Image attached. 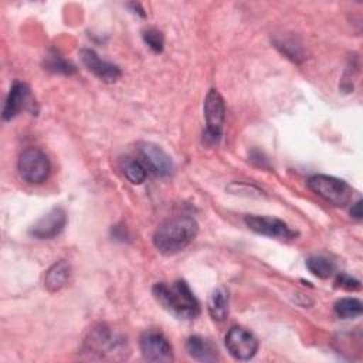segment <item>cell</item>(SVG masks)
Masks as SVG:
<instances>
[{
  "label": "cell",
  "mask_w": 363,
  "mask_h": 363,
  "mask_svg": "<svg viewBox=\"0 0 363 363\" xmlns=\"http://www.w3.org/2000/svg\"><path fill=\"white\" fill-rule=\"evenodd\" d=\"M79 57L85 68L104 82H115L121 77L119 67L102 60L94 50H81Z\"/></svg>",
  "instance_id": "cell-12"
},
{
  "label": "cell",
  "mask_w": 363,
  "mask_h": 363,
  "mask_svg": "<svg viewBox=\"0 0 363 363\" xmlns=\"http://www.w3.org/2000/svg\"><path fill=\"white\" fill-rule=\"evenodd\" d=\"M199 224L190 216H174L160 223L153 234V245L164 255L184 250L197 235Z\"/></svg>",
  "instance_id": "cell-1"
},
{
  "label": "cell",
  "mask_w": 363,
  "mask_h": 363,
  "mask_svg": "<svg viewBox=\"0 0 363 363\" xmlns=\"http://www.w3.org/2000/svg\"><path fill=\"white\" fill-rule=\"evenodd\" d=\"M143 40L152 51L160 52L163 50V35L160 31H157L155 28H149V30L143 31Z\"/></svg>",
  "instance_id": "cell-21"
},
{
  "label": "cell",
  "mask_w": 363,
  "mask_h": 363,
  "mask_svg": "<svg viewBox=\"0 0 363 363\" xmlns=\"http://www.w3.org/2000/svg\"><path fill=\"white\" fill-rule=\"evenodd\" d=\"M122 170L132 184H140L146 179V167L142 164L140 160L126 157L125 160H122Z\"/></svg>",
  "instance_id": "cell-19"
},
{
  "label": "cell",
  "mask_w": 363,
  "mask_h": 363,
  "mask_svg": "<svg viewBox=\"0 0 363 363\" xmlns=\"http://www.w3.org/2000/svg\"><path fill=\"white\" fill-rule=\"evenodd\" d=\"M308 187L333 206L343 207L352 201L353 190L345 182L328 174H313L308 179Z\"/></svg>",
  "instance_id": "cell-4"
},
{
  "label": "cell",
  "mask_w": 363,
  "mask_h": 363,
  "mask_svg": "<svg viewBox=\"0 0 363 363\" xmlns=\"http://www.w3.org/2000/svg\"><path fill=\"white\" fill-rule=\"evenodd\" d=\"M71 278V267L67 261L61 259L51 265L44 277V286L50 292H57L64 288Z\"/></svg>",
  "instance_id": "cell-14"
},
{
  "label": "cell",
  "mask_w": 363,
  "mask_h": 363,
  "mask_svg": "<svg viewBox=\"0 0 363 363\" xmlns=\"http://www.w3.org/2000/svg\"><path fill=\"white\" fill-rule=\"evenodd\" d=\"M125 340L112 332L105 325H98L89 329L84 340V353L89 359H115L116 354L122 353Z\"/></svg>",
  "instance_id": "cell-3"
},
{
  "label": "cell",
  "mask_w": 363,
  "mask_h": 363,
  "mask_svg": "<svg viewBox=\"0 0 363 363\" xmlns=\"http://www.w3.org/2000/svg\"><path fill=\"white\" fill-rule=\"evenodd\" d=\"M28 95H30V89H28V86L26 84L14 82L13 86L10 88L9 96H7L6 104H4L3 119L9 121V119L14 118L23 109Z\"/></svg>",
  "instance_id": "cell-13"
},
{
  "label": "cell",
  "mask_w": 363,
  "mask_h": 363,
  "mask_svg": "<svg viewBox=\"0 0 363 363\" xmlns=\"http://www.w3.org/2000/svg\"><path fill=\"white\" fill-rule=\"evenodd\" d=\"M152 294L167 312L179 319H194L200 313V305L184 281L157 282Z\"/></svg>",
  "instance_id": "cell-2"
},
{
  "label": "cell",
  "mask_w": 363,
  "mask_h": 363,
  "mask_svg": "<svg viewBox=\"0 0 363 363\" xmlns=\"http://www.w3.org/2000/svg\"><path fill=\"white\" fill-rule=\"evenodd\" d=\"M67 223V214L61 207H54L40 217L30 228V235L38 240H48L58 235Z\"/></svg>",
  "instance_id": "cell-11"
},
{
  "label": "cell",
  "mask_w": 363,
  "mask_h": 363,
  "mask_svg": "<svg viewBox=\"0 0 363 363\" xmlns=\"http://www.w3.org/2000/svg\"><path fill=\"white\" fill-rule=\"evenodd\" d=\"M244 221L250 230L267 237L279 238V240H291L296 237V233L291 230V227L286 223L275 217L247 216Z\"/></svg>",
  "instance_id": "cell-10"
},
{
  "label": "cell",
  "mask_w": 363,
  "mask_h": 363,
  "mask_svg": "<svg viewBox=\"0 0 363 363\" xmlns=\"http://www.w3.org/2000/svg\"><path fill=\"white\" fill-rule=\"evenodd\" d=\"M336 286L347 289V291H356L360 288V282L346 274H342L336 278Z\"/></svg>",
  "instance_id": "cell-22"
},
{
  "label": "cell",
  "mask_w": 363,
  "mask_h": 363,
  "mask_svg": "<svg viewBox=\"0 0 363 363\" xmlns=\"http://www.w3.org/2000/svg\"><path fill=\"white\" fill-rule=\"evenodd\" d=\"M225 347L237 360H250L258 350L257 337L241 326H233L225 335Z\"/></svg>",
  "instance_id": "cell-7"
},
{
  "label": "cell",
  "mask_w": 363,
  "mask_h": 363,
  "mask_svg": "<svg viewBox=\"0 0 363 363\" xmlns=\"http://www.w3.org/2000/svg\"><path fill=\"white\" fill-rule=\"evenodd\" d=\"M186 349L193 359L200 362H213L217 359L216 347L208 340L201 339L199 336L189 337L186 343Z\"/></svg>",
  "instance_id": "cell-15"
},
{
  "label": "cell",
  "mask_w": 363,
  "mask_h": 363,
  "mask_svg": "<svg viewBox=\"0 0 363 363\" xmlns=\"http://www.w3.org/2000/svg\"><path fill=\"white\" fill-rule=\"evenodd\" d=\"M45 68L51 72L64 74V75H71V74L75 72V67L71 62H68L67 60H64L62 57L57 55V54H52V55L47 57Z\"/></svg>",
  "instance_id": "cell-20"
},
{
  "label": "cell",
  "mask_w": 363,
  "mask_h": 363,
  "mask_svg": "<svg viewBox=\"0 0 363 363\" xmlns=\"http://www.w3.org/2000/svg\"><path fill=\"white\" fill-rule=\"evenodd\" d=\"M17 169L24 182L30 184H40L48 177L51 166L47 155L43 150L28 147L21 152L17 162Z\"/></svg>",
  "instance_id": "cell-5"
},
{
  "label": "cell",
  "mask_w": 363,
  "mask_h": 363,
  "mask_svg": "<svg viewBox=\"0 0 363 363\" xmlns=\"http://www.w3.org/2000/svg\"><path fill=\"white\" fill-rule=\"evenodd\" d=\"M138 153L146 170L156 176H169L173 172L172 157L157 145L152 142H139Z\"/></svg>",
  "instance_id": "cell-8"
},
{
  "label": "cell",
  "mask_w": 363,
  "mask_h": 363,
  "mask_svg": "<svg viewBox=\"0 0 363 363\" xmlns=\"http://www.w3.org/2000/svg\"><path fill=\"white\" fill-rule=\"evenodd\" d=\"M140 352L149 362H170L173 352L166 336L159 330H146L140 336Z\"/></svg>",
  "instance_id": "cell-9"
},
{
  "label": "cell",
  "mask_w": 363,
  "mask_h": 363,
  "mask_svg": "<svg viewBox=\"0 0 363 363\" xmlns=\"http://www.w3.org/2000/svg\"><path fill=\"white\" fill-rule=\"evenodd\" d=\"M350 214L356 218H362V200H357L354 204H352Z\"/></svg>",
  "instance_id": "cell-23"
},
{
  "label": "cell",
  "mask_w": 363,
  "mask_h": 363,
  "mask_svg": "<svg viewBox=\"0 0 363 363\" xmlns=\"http://www.w3.org/2000/svg\"><path fill=\"white\" fill-rule=\"evenodd\" d=\"M306 267L315 277L322 278V279L332 277V274L335 272V264L329 258L322 257V255L309 257L306 259Z\"/></svg>",
  "instance_id": "cell-18"
},
{
  "label": "cell",
  "mask_w": 363,
  "mask_h": 363,
  "mask_svg": "<svg viewBox=\"0 0 363 363\" xmlns=\"http://www.w3.org/2000/svg\"><path fill=\"white\" fill-rule=\"evenodd\" d=\"M208 313L214 320H224L228 315V294L224 288H217L208 298Z\"/></svg>",
  "instance_id": "cell-16"
},
{
  "label": "cell",
  "mask_w": 363,
  "mask_h": 363,
  "mask_svg": "<svg viewBox=\"0 0 363 363\" xmlns=\"http://www.w3.org/2000/svg\"><path fill=\"white\" fill-rule=\"evenodd\" d=\"M204 118H206V138L217 142L223 133L225 106L223 96L217 89H210L204 99Z\"/></svg>",
  "instance_id": "cell-6"
},
{
  "label": "cell",
  "mask_w": 363,
  "mask_h": 363,
  "mask_svg": "<svg viewBox=\"0 0 363 363\" xmlns=\"http://www.w3.org/2000/svg\"><path fill=\"white\" fill-rule=\"evenodd\" d=\"M333 311L342 319H354L362 315L363 306L357 298H342L335 302Z\"/></svg>",
  "instance_id": "cell-17"
}]
</instances>
